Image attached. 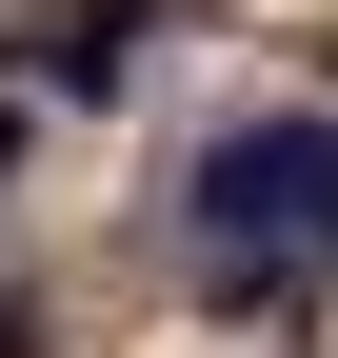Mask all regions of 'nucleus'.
Here are the masks:
<instances>
[{
	"instance_id": "1",
	"label": "nucleus",
	"mask_w": 338,
	"mask_h": 358,
	"mask_svg": "<svg viewBox=\"0 0 338 358\" xmlns=\"http://www.w3.org/2000/svg\"><path fill=\"white\" fill-rule=\"evenodd\" d=\"M199 259H219V279L338 259V120H239V140L199 159Z\"/></svg>"
}]
</instances>
